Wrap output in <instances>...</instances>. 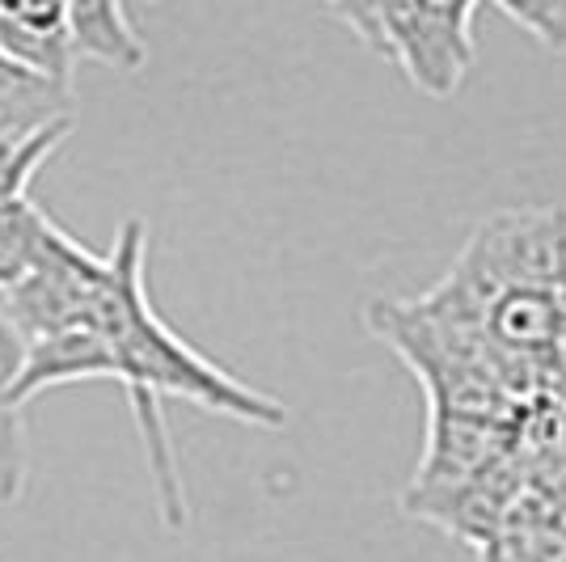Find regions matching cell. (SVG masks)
<instances>
[{"mask_svg":"<svg viewBox=\"0 0 566 562\" xmlns=\"http://www.w3.org/2000/svg\"><path fill=\"white\" fill-rule=\"evenodd\" d=\"M144 254H148V229H144L140 216H132V220H123L115 250L106 254V275L97 283L90 309H85V322L111 343L115 385L127 394L136 427H140L161 520H166V529L178 533L187 524V491L178 478L161 402L182 398L212 410V415L250 423V427H271V431L287 423V406L241 385L203 352H195L178 330L166 326V318L148 301Z\"/></svg>","mask_w":566,"mask_h":562,"instance_id":"obj_1","label":"cell"},{"mask_svg":"<svg viewBox=\"0 0 566 562\" xmlns=\"http://www.w3.org/2000/svg\"><path fill=\"white\" fill-rule=\"evenodd\" d=\"M72 381H115L111 343L90 322H72V326H60L39 339H25L22 368L13 381L18 406L48 394L55 385H72Z\"/></svg>","mask_w":566,"mask_h":562,"instance_id":"obj_2","label":"cell"},{"mask_svg":"<svg viewBox=\"0 0 566 562\" xmlns=\"http://www.w3.org/2000/svg\"><path fill=\"white\" fill-rule=\"evenodd\" d=\"M64 25L76 60H94L115 72H140L148 48L127 22L123 0H64Z\"/></svg>","mask_w":566,"mask_h":562,"instance_id":"obj_3","label":"cell"},{"mask_svg":"<svg viewBox=\"0 0 566 562\" xmlns=\"http://www.w3.org/2000/svg\"><path fill=\"white\" fill-rule=\"evenodd\" d=\"M0 60L30 72V76H39V81H48L51 90L69 94L76 51H72L64 22L39 25L22 22V18H0Z\"/></svg>","mask_w":566,"mask_h":562,"instance_id":"obj_4","label":"cell"},{"mask_svg":"<svg viewBox=\"0 0 566 562\" xmlns=\"http://www.w3.org/2000/svg\"><path fill=\"white\" fill-rule=\"evenodd\" d=\"M25 339L0 309V503H13L25 487V431L22 406L13 402V381L22 368Z\"/></svg>","mask_w":566,"mask_h":562,"instance_id":"obj_5","label":"cell"},{"mask_svg":"<svg viewBox=\"0 0 566 562\" xmlns=\"http://www.w3.org/2000/svg\"><path fill=\"white\" fill-rule=\"evenodd\" d=\"M51 216L30 195L0 199V292L22 283L39 258V246L48 237Z\"/></svg>","mask_w":566,"mask_h":562,"instance_id":"obj_6","label":"cell"},{"mask_svg":"<svg viewBox=\"0 0 566 562\" xmlns=\"http://www.w3.org/2000/svg\"><path fill=\"white\" fill-rule=\"evenodd\" d=\"M507 18L533 30L545 48H566V0H495Z\"/></svg>","mask_w":566,"mask_h":562,"instance_id":"obj_7","label":"cell"},{"mask_svg":"<svg viewBox=\"0 0 566 562\" xmlns=\"http://www.w3.org/2000/svg\"><path fill=\"white\" fill-rule=\"evenodd\" d=\"M0 18H22V22L55 25V22H64V0H0Z\"/></svg>","mask_w":566,"mask_h":562,"instance_id":"obj_8","label":"cell"}]
</instances>
